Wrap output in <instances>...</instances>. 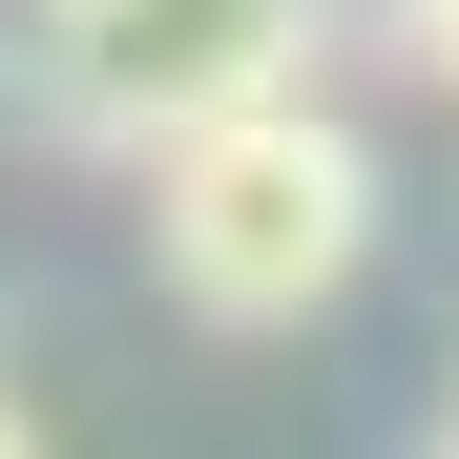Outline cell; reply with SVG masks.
<instances>
[{
    "label": "cell",
    "mask_w": 459,
    "mask_h": 459,
    "mask_svg": "<svg viewBox=\"0 0 459 459\" xmlns=\"http://www.w3.org/2000/svg\"><path fill=\"white\" fill-rule=\"evenodd\" d=\"M126 168H146V272L209 334H314L376 272V146L314 84H251V105H209L168 146H126Z\"/></svg>",
    "instance_id": "obj_1"
},
{
    "label": "cell",
    "mask_w": 459,
    "mask_h": 459,
    "mask_svg": "<svg viewBox=\"0 0 459 459\" xmlns=\"http://www.w3.org/2000/svg\"><path fill=\"white\" fill-rule=\"evenodd\" d=\"M334 0H63L42 22V146H168L251 84H314Z\"/></svg>",
    "instance_id": "obj_2"
},
{
    "label": "cell",
    "mask_w": 459,
    "mask_h": 459,
    "mask_svg": "<svg viewBox=\"0 0 459 459\" xmlns=\"http://www.w3.org/2000/svg\"><path fill=\"white\" fill-rule=\"evenodd\" d=\"M397 42H418V84L459 105V0H397Z\"/></svg>",
    "instance_id": "obj_3"
},
{
    "label": "cell",
    "mask_w": 459,
    "mask_h": 459,
    "mask_svg": "<svg viewBox=\"0 0 459 459\" xmlns=\"http://www.w3.org/2000/svg\"><path fill=\"white\" fill-rule=\"evenodd\" d=\"M0 459H42V418H22V397H0Z\"/></svg>",
    "instance_id": "obj_4"
},
{
    "label": "cell",
    "mask_w": 459,
    "mask_h": 459,
    "mask_svg": "<svg viewBox=\"0 0 459 459\" xmlns=\"http://www.w3.org/2000/svg\"><path fill=\"white\" fill-rule=\"evenodd\" d=\"M438 459H459V418H438Z\"/></svg>",
    "instance_id": "obj_5"
}]
</instances>
